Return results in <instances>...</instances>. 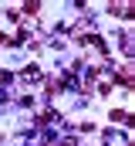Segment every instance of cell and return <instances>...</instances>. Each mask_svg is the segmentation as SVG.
<instances>
[{"label": "cell", "mask_w": 135, "mask_h": 146, "mask_svg": "<svg viewBox=\"0 0 135 146\" xmlns=\"http://www.w3.org/2000/svg\"><path fill=\"white\" fill-rule=\"evenodd\" d=\"M37 10H41V3H37V0H27V7H24V14H37Z\"/></svg>", "instance_id": "6da1fadb"}, {"label": "cell", "mask_w": 135, "mask_h": 146, "mask_svg": "<svg viewBox=\"0 0 135 146\" xmlns=\"http://www.w3.org/2000/svg\"><path fill=\"white\" fill-rule=\"evenodd\" d=\"M0 82H10V72H0Z\"/></svg>", "instance_id": "7a4b0ae2"}]
</instances>
